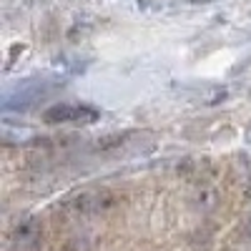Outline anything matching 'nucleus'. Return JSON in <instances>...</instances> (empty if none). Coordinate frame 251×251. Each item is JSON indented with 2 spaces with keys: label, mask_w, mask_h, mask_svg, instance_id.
Masks as SVG:
<instances>
[{
  "label": "nucleus",
  "mask_w": 251,
  "mask_h": 251,
  "mask_svg": "<svg viewBox=\"0 0 251 251\" xmlns=\"http://www.w3.org/2000/svg\"><path fill=\"white\" fill-rule=\"evenodd\" d=\"M126 141H128V133H113V136L100 138V141L96 143V149H98V151H116V149H121Z\"/></svg>",
  "instance_id": "nucleus-4"
},
{
  "label": "nucleus",
  "mask_w": 251,
  "mask_h": 251,
  "mask_svg": "<svg viewBox=\"0 0 251 251\" xmlns=\"http://www.w3.org/2000/svg\"><path fill=\"white\" fill-rule=\"evenodd\" d=\"M71 206L75 208V214H106L116 206V196L111 191H83L71 201Z\"/></svg>",
  "instance_id": "nucleus-2"
},
{
  "label": "nucleus",
  "mask_w": 251,
  "mask_h": 251,
  "mask_svg": "<svg viewBox=\"0 0 251 251\" xmlns=\"http://www.w3.org/2000/svg\"><path fill=\"white\" fill-rule=\"evenodd\" d=\"M46 123H93L98 121V111L88 106H75V103H58L43 113Z\"/></svg>",
  "instance_id": "nucleus-1"
},
{
  "label": "nucleus",
  "mask_w": 251,
  "mask_h": 251,
  "mask_svg": "<svg viewBox=\"0 0 251 251\" xmlns=\"http://www.w3.org/2000/svg\"><path fill=\"white\" fill-rule=\"evenodd\" d=\"M236 241L241 244V246H246V249H251V211L239 221V226H236Z\"/></svg>",
  "instance_id": "nucleus-5"
},
{
  "label": "nucleus",
  "mask_w": 251,
  "mask_h": 251,
  "mask_svg": "<svg viewBox=\"0 0 251 251\" xmlns=\"http://www.w3.org/2000/svg\"><path fill=\"white\" fill-rule=\"evenodd\" d=\"M13 239H15L18 246H33V244L40 239V226H38V221L30 219V221H25V224H20V226L15 228Z\"/></svg>",
  "instance_id": "nucleus-3"
},
{
  "label": "nucleus",
  "mask_w": 251,
  "mask_h": 251,
  "mask_svg": "<svg viewBox=\"0 0 251 251\" xmlns=\"http://www.w3.org/2000/svg\"><path fill=\"white\" fill-rule=\"evenodd\" d=\"M246 141L251 143V126H249V128H246Z\"/></svg>",
  "instance_id": "nucleus-6"
}]
</instances>
